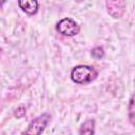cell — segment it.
Here are the masks:
<instances>
[{
    "instance_id": "8",
    "label": "cell",
    "mask_w": 135,
    "mask_h": 135,
    "mask_svg": "<svg viewBox=\"0 0 135 135\" xmlns=\"http://www.w3.org/2000/svg\"><path fill=\"white\" fill-rule=\"evenodd\" d=\"M103 55H104L103 50L100 46H97V47H95V49L92 50V56L94 58H96V59H100L101 57H103Z\"/></svg>"
},
{
    "instance_id": "10",
    "label": "cell",
    "mask_w": 135,
    "mask_h": 135,
    "mask_svg": "<svg viewBox=\"0 0 135 135\" xmlns=\"http://www.w3.org/2000/svg\"><path fill=\"white\" fill-rule=\"evenodd\" d=\"M76 1H78V2H80V1H82V0H76Z\"/></svg>"
},
{
    "instance_id": "2",
    "label": "cell",
    "mask_w": 135,
    "mask_h": 135,
    "mask_svg": "<svg viewBox=\"0 0 135 135\" xmlns=\"http://www.w3.org/2000/svg\"><path fill=\"white\" fill-rule=\"evenodd\" d=\"M56 31L63 36L72 37L79 33L80 27L75 20L71 18H63L56 24Z\"/></svg>"
},
{
    "instance_id": "9",
    "label": "cell",
    "mask_w": 135,
    "mask_h": 135,
    "mask_svg": "<svg viewBox=\"0 0 135 135\" xmlns=\"http://www.w3.org/2000/svg\"><path fill=\"white\" fill-rule=\"evenodd\" d=\"M5 1H6V0H1V4H3V3L5 2Z\"/></svg>"
},
{
    "instance_id": "7",
    "label": "cell",
    "mask_w": 135,
    "mask_h": 135,
    "mask_svg": "<svg viewBox=\"0 0 135 135\" xmlns=\"http://www.w3.org/2000/svg\"><path fill=\"white\" fill-rule=\"evenodd\" d=\"M128 115H129V120L130 122L135 126V92L132 94L130 101H129V107H128Z\"/></svg>"
},
{
    "instance_id": "3",
    "label": "cell",
    "mask_w": 135,
    "mask_h": 135,
    "mask_svg": "<svg viewBox=\"0 0 135 135\" xmlns=\"http://www.w3.org/2000/svg\"><path fill=\"white\" fill-rule=\"evenodd\" d=\"M51 119V116L46 113L36 117L34 120L31 121V123L28 124L27 129L25 130V134H41L44 129L46 128V126L49 124Z\"/></svg>"
},
{
    "instance_id": "4",
    "label": "cell",
    "mask_w": 135,
    "mask_h": 135,
    "mask_svg": "<svg viewBox=\"0 0 135 135\" xmlns=\"http://www.w3.org/2000/svg\"><path fill=\"white\" fill-rule=\"evenodd\" d=\"M107 11L113 18H120L123 15L126 3L124 0H105Z\"/></svg>"
},
{
    "instance_id": "5",
    "label": "cell",
    "mask_w": 135,
    "mask_h": 135,
    "mask_svg": "<svg viewBox=\"0 0 135 135\" xmlns=\"http://www.w3.org/2000/svg\"><path fill=\"white\" fill-rule=\"evenodd\" d=\"M20 8L28 15H34L38 11V1L37 0H18Z\"/></svg>"
},
{
    "instance_id": "1",
    "label": "cell",
    "mask_w": 135,
    "mask_h": 135,
    "mask_svg": "<svg viewBox=\"0 0 135 135\" xmlns=\"http://www.w3.org/2000/svg\"><path fill=\"white\" fill-rule=\"evenodd\" d=\"M97 77V72L94 68L89 65H77L71 72V78L74 82L84 84L93 81Z\"/></svg>"
},
{
    "instance_id": "6",
    "label": "cell",
    "mask_w": 135,
    "mask_h": 135,
    "mask_svg": "<svg viewBox=\"0 0 135 135\" xmlns=\"http://www.w3.org/2000/svg\"><path fill=\"white\" fill-rule=\"evenodd\" d=\"M95 133V121L90 119V120H86L85 122H83L80 127V130H79V134H89V135H92Z\"/></svg>"
}]
</instances>
